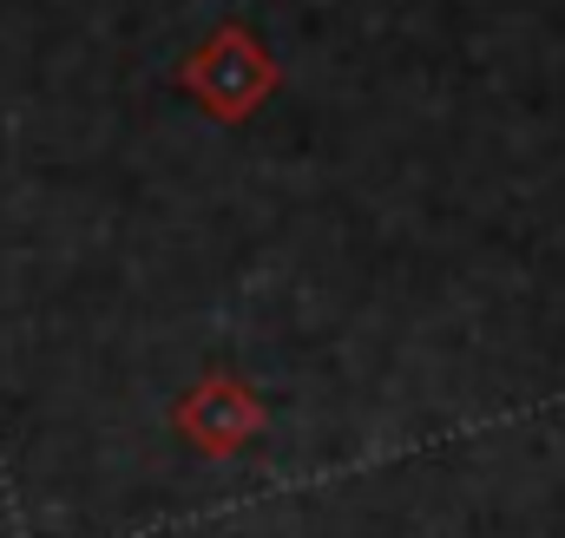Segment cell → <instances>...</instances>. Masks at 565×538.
Wrapping results in <instances>:
<instances>
[{
	"mask_svg": "<svg viewBox=\"0 0 565 538\" xmlns=\"http://www.w3.org/2000/svg\"><path fill=\"white\" fill-rule=\"evenodd\" d=\"M277 60H270V46L257 40V33H244V26H217L191 60H184V86L198 93V106L211 112V119H224V126H244L270 93H277Z\"/></svg>",
	"mask_w": 565,
	"mask_h": 538,
	"instance_id": "cell-1",
	"label": "cell"
},
{
	"mask_svg": "<svg viewBox=\"0 0 565 538\" xmlns=\"http://www.w3.org/2000/svg\"><path fill=\"white\" fill-rule=\"evenodd\" d=\"M178 433H184L198 453H237V446H250V440L264 433V401H257L231 368H217V375H204V381L178 401Z\"/></svg>",
	"mask_w": 565,
	"mask_h": 538,
	"instance_id": "cell-2",
	"label": "cell"
}]
</instances>
